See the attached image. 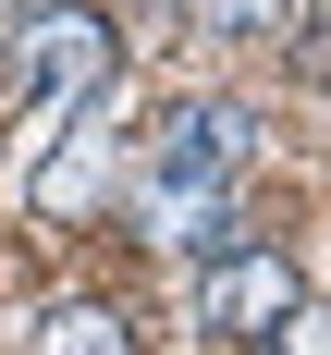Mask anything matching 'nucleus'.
I'll use <instances>...</instances> for the list:
<instances>
[{
  "mask_svg": "<svg viewBox=\"0 0 331 355\" xmlns=\"http://www.w3.org/2000/svg\"><path fill=\"white\" fill-rule=\"evenodd\" d=\"M12 86H25V159H49V147H62V123H74V110L110 86V25H99V12H74V0L25 12Z\"/></svg>",
  "mask_w": 331,
  "mask_h": 355,
  "instance_id": "2",
  "label": "nucleus"
},
{
  "mask_svg": "<svg viewBox=\"0 0 331 355\" xmlns=\"http://www.w3.org/2000/svg\"><path fill=\"white\" fill-rule=\"evenodd\" d=\"M37 355H135V331L110 306H62V319H37Z\"/></svg>",
  "mask_w": 331,
  "mask_h": 355,
  "instance_id": "4",
  "label": "nucleus"
},
{
  "mask_svg": "<svg viewBox=\"0 0 331 355\" xmlns=\"http://www.w3.org/2000/svg\"><path fill=\"white\" fill-rule=\"evenodd\" d=\"M0 12H12V0H0Z\"/></svg>",
  "mask_w": 331,
  "mask_h": 355,
  "instance_id": "7",
  "label": "nucleus"
},
{
  "mask_svg": "<svg viewBox=\"0 0 331 355\" xmlns=\"http://www.w3.org/2000/svg\"><path fill=\"white\" fill-rule=\"evenodd\" d=\"M307 306V282H294V257H270V245H221L209 270H196V331L209 343H270V331Z\"/></svg>",
  "mask_w": 331,
  "mask_h": 355,
  "instance_id": "3",
  "label": "nucleus"
},
{
  "mask_svg": "<svg viewBox=\"0 0 331 355\" xmlns=\"http://www.w3.org/2000/svg\"><path fill=\"white\" fill-rule=\"evenodd\" d=\"M246 147H257V110L246 98H184L160 135L135 147V220L160 233V245H233L221 233V196H233V172H246Z\"/></svg>",
  "mask_w": 331,
  "mask_h": 355,
  "instance_id": "1",
  "label": "nucleus"
},
{
  "mask_svg": "<svg viewBox=\"0 0 331 355\" xmlns=\"http://www.w3.org/2000/svg\"><path fill=\"white\" fill-rule=\"evenodd\" d=\"M184 25H196V37H270L282 0H184Z\"/></svg>",
  "mask_w": 331,
  "mask_h": 355,
  "instance_id": "5",
  "label": "nucleus"
},
{
  "mask_svg": "<svg viewBox=\"0 0 331 355\" xmlns=\"http://www.w3.org/2000/svg\"><path fill=\"white\" fill-rule=\"evenodd\" d=\"M257 355H331V319H319V306H294V319L270 331V343H257Z\"/></svg>",
  "mask_w": 331,
  "mask_h": 355,
  "instance_id": "6",
  "label": "nucleus"
}]
</instances>
